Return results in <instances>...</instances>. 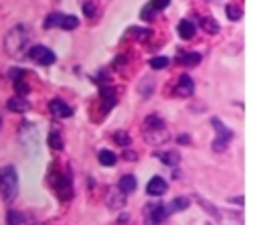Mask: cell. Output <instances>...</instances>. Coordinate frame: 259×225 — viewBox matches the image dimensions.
I'll return each instance as SVG.
<instances>
[{
	"mask_svg": "<svg viewBox=\"0 0 259 225\" xmlns=\"http://www.w3.org/2000/svg\"><path fill=\"white\" fill-rule=\"evenodd\" d=\"M22 75H24V71H22V69H12V71H10V77H12V81H16V79H22Z\"/></svg>",
	"mask_w": 259,
	"mask_h": 225,
	"instance_id": "obj_32",
	"label": "cell"
},
{
	"mask_svg": "<svg viewBox=\"0 0 259 225\" xmlns=\"http://www.w3.org/2000/svg\"><path fill=\"white\" fill-rule=\"evenodd\" d=\"M101 99H103V111H109L117 103V91L113 87H101Z\"/></svg>",
	"mask_w": 259,
	"mask_h": 225,
	"instance_id": "obj_13",
	"label": "cell"
},
{
	"mask_svg": "<svg viewBox=\"0 0 259 225\" xmlns=\"http://www.w3.org/2000/svg\"><path fill=\"white\" fill-rule=\"evenodd\" d=\"M168 215L170 213H168L166 205H162V203H152V205H148L144 209V217H146L148 225H160Z\"/></svg>",
	"mask_w": 259,
	"mask_h": 225,
	"instance_id": "obj_7",
	"label": "cell"
},
{
	"mask_svg": "<svg viewBox=\"0 0 259 225\" xmlns=\"http://www.w3.org/2000/svg\"><path fill=\"white\" fill-rule=\"evenodd\" d=\"M123 205H125V195H123L119 189L109 191V195H107V207L113 209V211H117V209H121Z\"/></svg>",
	"mask_w": 259,
	"mask_h": 225,
	"instance_id": "obj_14",
	"label": "cell"
},
{
	"mask_svg": "<svg viewBox=\"0 0 259 225\" xmlns=\"http://www.w3.org/2000/svg\"><path fill=\"white\" fill-rule=\"evenodd\" d=\"M18 193V174L14 166L0 168V195L4 201H12Z\"/></svg>",
	"mask_w": 259,
	"mask_h": 225,
	"instance_id": "obj_3",
	"label": "cell"
},
{
	"mask_svg": "<svg viewBox=\"0 0 259 225\" xmlns=\"http://www.w3.org/2000/svg\"><path fill=\"white\" fill-rule=\"evenodd\" d=\"M49 146H53L55 150H61V148H63V140H61V136H59L57 130H53V132L49 134Z\"/></svg>",
	"mask_w": 259,
	"mask_h": 225,
	"instance_id": "obj_22",
	"label": "cell"
},
{
	"mask_svg": "<svg viewBox=\"0 0 259 225\" xmlns=\"http://www.w3.org/2000/svg\"><path fill=\"white\" fill-rule=\"evenodd\" d=\"M210 124L214 126V132H217V138H214V142H212V148H214L217 152H223V150L229 146V142H231V138H233V132H231L219 118H212Z\"/></svg>",
	"mask_w": 259,
	"mask_h": 225,
	"instance_id": "obj_6",
	"label": "cell"
},
{
	"mask_svg": "<svg viewBox=\"0 0 259 225\" xmlns=\"http://www.w3.org/2000/svg\"><path fill=\"white\" fill-rule=\"evenodd\" d=\"M115 160H117V156H115L111 150H99V162H101L103 166H113Z\"/></svg>",
	"mask_w": 259,
	"mask_h": 225,
	"instance_id": "obj_20",
	"label": "cell"
},
{
	"mask_svg": "<svg viewBox=\"0 0 259 225\" xmlns=\"http://www.w3.org/2000/svg\"><path fill=\"white\" fill-rule=\"evenodd\" d=\"M158 158H160L164 164H168V166H174V164H178V162H180L178 152H160V154H158Z\"/></svg>",
	"mask_w": 259,
	"mask_h": 225,
	"instance_id": "obj_21",
	"label": "cell"
},
{
	"mask_svg": "<svg viewBox=\"0 0 259 225\" xmlns=\"http://www.w3.org/2000/svg\"><path fill=\"white\" fill-rule=\"evenodd\" d=\"M26 55L36 63V65H42V67H47V65H53L55 61H57V55L49 49V47H45V45H34V47H28V51H26Z\"/></svg>",
	"mask_w": 259,
	"mask_h": 225,
	"instance_id": "obj_5",
	"label": "cell"
},
{
	"mask_svg": "<svg viewBox=\"0 0 259 225\" xmlns=\"http://www.w3.org/2000/svg\"><path fill=\"white\" fill-rule=\"evenodd\" d=\"M42 26H45V28H55V26H59V28H65V30H73V28L79 26V18L73 16V14L53 12V14H49V16L45 18Z\"/></svg>",
	"mask_w": 259,
	"mask_h": 225,
	"instance_id": "obj_4",
	"label": "cell"
},
{
	"mask_svg": "<svg viewBox=\"0 0 259 225\" xmlns=\"http://www.w3.org/2000/svg\"><path fill=\"white\" fill-rule=\"evenodd\" d=\"M144 138H146V142H150L154 146L164 144L170 138V134L166 130V122L156 114L148 116L146 122H144Z\"/></svg>",
	"mask_w": 259,
	"mask_h": 225,
	"instance_id": "obj_2",
	"label": "cell"
},
{
	"mask_svg": "<svg viewBox=\"0 0 259 225\" xmlns=\"http://www.w3.org/2000/svg\"><path fill=\"white\" fill-rule=\"evenodd\" d=\"M83 10H85L87 16H93V14H95V6H93L91 2H83Z\"/></svg>",
	"mask_w": 259,
	"mask_h": 225,
	"instance_id": "obj_31",
	"label": "cell"
},
{
	"mask_svg": "<svg viewBox=\"0 0 259 225\" xmlns=\"http://www.w3.org/2000/svg\"><path fill=\"white\" fill-rule=\"evenodd\" d=\"M127 34H130V36H134V39L144 41V39H148V36H150V30H148V28H136V26H134V28H130V30H127Z\"/></svg>",
	"mask_w": 259,
	"mask_h": 225,
	"instance_id": "obj_23",
	"label": "cell"
},
{
	"mask_svg": "<svg viewBox=\"0 0 259 225\" xmlns=\"http://www.w3.org/2000/svg\"><path fill=\"white\" fill-rule=\"evenodd\" d=\"M176 30H178V36H180V39L188 41V39L194 36V32H196V24H194L192 20H188V18H182V20L178 22Z\"/></svg>",
	"mask_w": 259,
	"mask_h": 225,
	"instance_id": "obj_12",
	"label": "cell"
},
{
	"mask_svg": "<svg viewBox=\"0 0 259 225\" xmlns=\"http://www.w3.org/2000/svg\"><path fill=\"white\" fill-rule=\"evenodd\" d=\"M53 184H55V189H57V193H59V197H61L63 201L73 197V186H71L69 176L59 174V176H55V178H53Z\"/></svg>",
	"mask_w": 259,
	"mask_h": 225,
	"instance_id": "obj_8",
	"label": "cell"
},
{
	"mask_svg": "<svg viewBox=\"0 0 259 225\" xmlns=\"http://www.w3.org/2000/svg\"><path fill=\"white\" fill-rule=\"evenodd\" d=\"M113 140H115L119 146H130V136H127L123 130H117V132L113 134Z\"/></svg>",
	"mask_w": 259,
	"mask_h": 225,
	"instance_id": "obj_25",
	"label": "cell"
},
{
	"mask_svg": "<svg viewBox=\"0 0 259 225\" xmlns=\"http://www.w3.org/2000/svg\"><path fill=\"white\" fill-rule=\"evenodd\" d=\"M24 217L18 211H8V225H22Z\"/></svg>",
	"mask_w": 259,
	"mask_h": 225,
	"instance_id": "obj_26",
	"label": "cell"
},
{
	"mask_svg": "<svg viewBox=\"0 0 259 225\" xmlns=\"http://www.w3.org/2000/svg\"><path fill=\"white\" fill-rule=\"evenodd\" d=\"M136 186H138V182H136V176H134V174H125V176H121V178H119V184H117V189H119L123 195L134 193Z\"/></svg>",
	"mask_w": 259,
	"mask_h": 225,
	"instance_id": "obj_17",
	"label": "cell"
},
{
	"mask_svg": "<svg viewBox=\"0 0 259 225\" xmlns=\"http://www.w3.org/2000/svg\"><path fill=\"white\" fill-rule=\"evenodd\" d=\"M142 18H144V20H152V18H154V10H152L150 4L142 8Z\"/></svg>",
	"mask_w": 259,
	"mask_h": 225,
	"instance_id": "obj_30",
	"label": "cell"
},
{
	"mask_svg": "<svg viewBox=\"0 0 259 225\" xmlns=\"http://www.w3.org/2000/svg\"><path fill=\"white\" fill-rule=\"evenodd\" d=\"M49 109H51V114L57 116V118H71V114H73V109H71L63 99H51V101H49Z\"/></svg>",
	"mask_w": 259,
	"mask_h": 225,
	"instance_id": "obj_11",
	"label": "cell"
},
{
	"mask_svg": "<svg viewBox=\"0 0 259 225\" xmlns=\"http://www.w3.org/2000/svg\"><path fill=\"white\" fill-rule=\"evenodd\" d=\"M168 4H170V0H150V6H152L154 12H156V10H164V8H168Z\"/></svg>",
	"mask_w": 259,
	"mask_h": 225,
	"instance_id": "obj_29",
	"label": "cell"
},
{
	"mask_svg": "<svg viewBox=\"0 0 259 225\" xmlns=\"http://www.w3.org/2000/svg\"><path fill=\"white\" fill-rule=\"evenodd\" d=\"M4 49H6V55L12 57V59H20L22 55H26V49H28V32H26V26L24 24H16L12 26L6 36H4Z\"/></svg>",
	"mask_w": 259,
	"mask_h": 225,
	"instance_id": "obj_1",
	"label": "cell"
},
{
	"mask_svg": "<svg viewBox=\"0 0 259 225\" xmlns=\"http://www.w3.org/2000/svg\"><path fill=\"white\" fill-rule=\"evenodd\" d=\"M0 126H2V120H0Z\"/></svg>",
	"mask_w": 259,
	"mask_h": 225,
	"instance_id": "obj_33",
	"label": "cell"
},
{
	"mask_svg": "<svg viewBox=\"0 0 259 225\" xmlns=\"http://www.w3.org/2000/svg\"><path fill=\"white\" fill-rule=\"evenodd\" d=\"M188 205H190V201H188L186 197H180V199L170 201V205H168L166 209H168V213H176V211H184V209H188Z\"/></svg>",
	"mask_w": 259,
	"mask_h": 225,
	"instance_id": "obj_19",
	"label": "cell"
},
{
	"mask_svg": "<svg viewBox=\"0 0 259 225\" xmlns=\"http://www.w3.org/2000/svg\"><path fill=\"white\" fill-rule=\"evenodd\" d=\"M150 67L152 69H166L168 67V57H154V59H150Z\"/></svg>",
	"mask_w": 259,
	"mask_h": 225,
	"instance_id": "obj_24",
	"label": "cell"
},
{
	"mask_svg": "<svg viewBox=\"0 0 259 225\" xmlns=\"http://www.w3.org/2000/svg\"><path fill=\"white\" fill-rule=\"evenodd\" d=\"M198 22H200V26L206 30V32H210V34H214V32H219V22L214 20V18H210V16H200L198 18Z\"/></svg>",
	"mask_w": 259,
	"mask_h": 225,
	"instance_id": "obj_18",
	"label": "cell"
},
{
	"mask_svg": "<svg viewBox=\"0 0 259 225\" xmlns=\"http://www.w3.org/2000/svg\"><path fill=\"white\" fill-rule=\"evenodd\" d=\"M174 91H176V95H180V97H190V95L194 93V81H192L188 75H182V77L178 79Z\"/></svg>",
	"mask_w": 259,
	"mask_h": 225,
	"instance_id": "obj_10",
	"label": "cell"
},
{
	"mask_svg": "<svg viewBox=\"0 0 259 225\" xmlns=\"http://www.w3.org/2000/svg\"><path fill=\"white\" fill-rule=\"evenodd\" d=\"M166 191H168V182H166L162 176H152L150 182H148V186H146V193H148L150 197H160V195H164Z\"/></svg>",
	"mask_w": 259,
	"mask_h": 225,
	"instance_id": "obj_9",
	"label": "cell"
},
{
	"mask_svg": "<svg viewBox=\"0 0 259 225\" xmlns=\"http://www.w3.org/2000/svg\"><path fill=\"white\" fill-rule=\"evenodd\" d=\"M225 12H227V16L231 18V20H239L241 18V10L239 8H235V6H225Z\"/></svg>",
	"mask_w": 259,
	"mask_h": 225,
	"instance_id": "obj_28",
	"label": "cell"
},
{
	"mask_svg": "<svg viewBox=\"0 0 259 225\" xmlns=\"http://www.w3.org/2000/svg\"><path fill=\"white\" fill-rule=\"evenodd\" d=\"M176 59L180 61V65L184 67H194L200 63V55L198 53H186V51H178L176 53Z\"/></svg>",
	"mask_w": 259,
	"mask_h": 225,
	"instance_id": "obj_15",
	"label": "cell"
},
{
	"mask_svg": "<svg viewBox=\"0 0 259 225\" xmlns=\"http://www.w3.org/2000/svg\"><path fill=\"white\" fill-rule=\"evenodd\" d=\"M14 91H16V95H26L28 93V85L22 79H16L14 81Z\"/></svg>",
	"mask_w": 259,
	"mask_h": 225,
	"instance_id": "obj_27",
	"label": "cell"
},
{
	"mask_svg": "<svg viewBox=\"0 0 259 225\" xmlns=\"http://www.w3.org/2000/svg\"><path fill=\"white\" fill-rule=\"evenodd\" d=\"M6 107L10 109V111H16V114H22V111H26L30 105H28V101L22 97V95H16V97H10L8 99V103H6Z\"/></svg>",
	"mask_w": 259,
	"mask_h": 225,
	"instance_id": "obj_16",
	"label": "cell"
}]
</instances>
